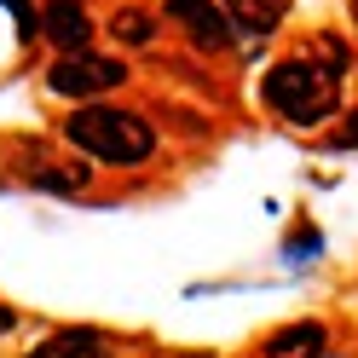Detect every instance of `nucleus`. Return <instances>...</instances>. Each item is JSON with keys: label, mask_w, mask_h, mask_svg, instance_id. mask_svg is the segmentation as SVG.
Wrapping results in <instances>:
<instances>
[{"label": "nucleus", "mask_w": 358, "mask_h": 358, "mask_svg": "<svg viewBox=\"0 0 358 358\" xmlns=\"http://www.w3.org/2000/svg\"><path fill=\"white\" fill-rule=\"evenodd\" d=\"M335 99H341V70H318V64H306V58H289V64H278V70L266 76V104L283 110V116L301 122V127L324 122L335 110Z\"/></svg>", "instance_id": "obj_2"}, {"label": "nucleus", "mask_w": 358, "mask_h": 358, "mask_svg": "<svg viewBox=\"0 0 358 358\" xmlns=\"http://www.w3.org/2000/svg\"><path fill=\"white\" fill-rule=\"evenodd\" d=\"M162 12H168V24H179L196 47H231V12H220L214 0H162Z\"/></svg>", "instance_id": "obj_4"}, {"label": "nucleus", "mask_w": 358, "mask_h": 358, "mask_svg": "<svg viewBox=\"0 0 358 358\" xmlns=\"http://www.w3.org/2000/svg\"><path fill=\"white\" fill-rule=\"evenodd\" d=\"M231 6V24L237 29H249V35H272L283 24V12H289V0H226Z\"/></svg>", "instance_id": "obj_8"}, {"label": "nucleus", "mask_w": 358, "mask_h": 358, "mask_svg": "<svg viewBox=\"0 0 358 358\" xmlns=\"http://www.w3.org/2000/svg\"><path fill=\"white\" fill-rule=\"evenodd\" d=\"M110 29H116L122 47H145V41L156 35V17H150V12H139V6H122L116 17H110Z\"/></svg>", "instance_id": "obj_9"}, {"label": "nucleus", "mask_w": 358, "mask_h": 358, "mask_svg": "<svg viewBox=\"0 0 358 358\" xmlns=\"http://www.w3.org/2000/svg\"><path fill=\"white\" fill-rule=\"evenodd\" d=\"M41 29H47L64 52H87V35H93V17H87L81 0H52L47 17H41Z\"/></svg>", "instance_id": "obj_5"}, {"label": "nucleus", "mask_w": 358, "mask_h": 358, "mask_svg": "<svg viewBox=\"0 0 358 358\" xmlns=\"http://www.w3.org/2000/svg\"><path fill=\"white\" fill-rule=\"evenodd\" d=\"M64 139L76 150H87V156H99V162H116V168L150 162V150H156L150 122L122 110V104H81L76 116L64 122Z\"/></svg>", "instance_id": "obj_1"}, {"label": "nucleus", "mask_w": 358, "mask_h": 358, "mask_svg": "<svg viewBox=\"0 0 358 358\" xmlns=\"http://www.w3.org/2000/svg\"><path fill=\"white\" fill-rule=\"evenodd\" d=\"M324 341H329V329L306 318V324H289L278 335H266V358H318Z\"/></svg>", "instance_id": "obj_6"}, {"label": "nucleus", "mask_w": 358, "mask_h": 358, "mask_svg": "<svg viewBox=\"0 0 358 358\" xmlns=\"http://www.w3.org/2000/svg\"><path fill=\"white\" fill-rule=\"evenodd\" d=\"M341 145H358V110L347 116V127H341Z\"/></svg>", "instance_id": "obj_13"}, {"label": "nucleus", "mask_w": 358, "mask_h": 358, "mask_svg": "<svg viewBox=\"0 0 358 358\" xmlns=\"http://www.w3.org/2000/svg\"><path fill=\"white\" fill-rule=\"evenodd\" d=\"M306 249L318 255V231H312V226H301L295 237H289V260H306Z\"/></svg>", "instance_id": "obj_12"}, {"label": "nucleus", "mask_w": 358, "mask_h": 358, "mask_svg": "<svg viewBox=\"0 0 358 358\" xmlns=\"http://www.w3.org/2000/svg\"><path fill=\"white\" fill-rule=\"evenodd\" d=\"M29 179H35L41 191H87V179H93V173H87V168H35Z\"/></svg>", "instance_id": "obj_10"}, {"label": "nucleus", "mask_w": 358, "mask_h": 358, "mask_svg": "<svg viewBox=\"0 0 358 358\" xmlns=\"http://www.w3.org/2000/svg\"><path fill=\"white\" fill-rule=\"evenodd\" d=\"M29 358H110V341L99 329H58L52 341H41Z\"/></svg>", "instance_id": "obj_7"}, {"label": "nucleus", "mask_w": 358, "mask_h": 358, "mask_svg": "<svg viewBox=\"0 0 358 358\" xmlns=\"http://www.w3.org/2000/svg\"><path fill=\"white\" fill-rule=\"evenodd\" d=\"M352 24H358V0H352Z\"/></svg>", "instance_id": "obj_15"}, {"label": "nucleus", "mask_w": 358, "mask_h": 358, "mask_svg": "<svg viewBox=\"0 0 358 358\" xmlns=\"http://www.w3.org/2000/svg\"><path fill=\"white\" fill-rule=\"evenodd\" d=\"M0 6L17 17V35H24V41H35V35H41V17H35V6H29V0H0Z\"/></svg>", "instance_id": "obj_11"}, {"label": "nucleus", "mask_w": 358, "mask_h": 358, "mask_svg": "<svg viewBox=\"0 0 358 358\" xmlns=\"http://www.w3.org/2000/svg\"><path fill=\"white\" fill-rule=\"evenodd\" d=\"M127 81V70L116 58H99V52H70V58H58L52 70H47V87L52 93H64V99H93V93H110V87H122Z\"/></svg>", "instance_id": "obj_3"}, {"label": "nucleus", "mask_w": 358, "mask_h": 358, "mask_svg": "<svg viewBox=\"0 0 358 358\" xmlns=\"http://www.w3.org/2000/svg\"><path fill=\"white\" fill-rule=\"evenodd\" d=\"M12 324H17V318H12V312H6V306H0V335H6Z\"/></svg>", "instance_id": "obj_14"}]
</instances>
